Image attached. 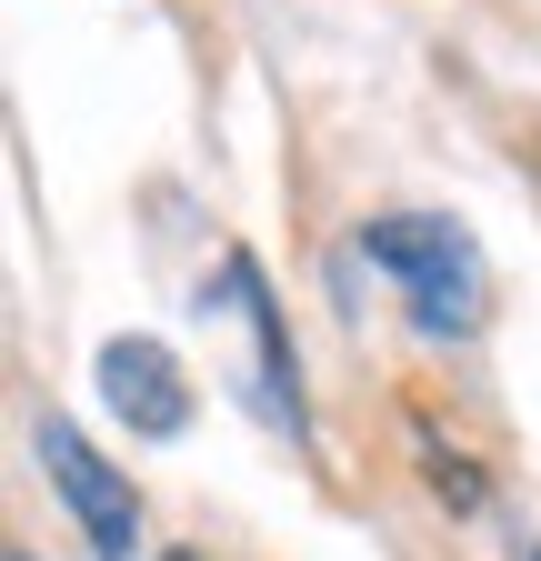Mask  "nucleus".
Masks as SVG:
<instances>
[{"instance_id": "nucleus-1", "label": "nucleus", "mask_w": 541, "mask_h": 561, "mask_svg": "<svg viewBox=\"0 0 541 561\" xmlns=\"http://www.w3.org/2000/svg\"><path fill=\"white\" fill-rule=\"evenodd\" d=\"M361 251L401 280V301H412V321L431 341L482 321V251H471L461 221H441V210H381V221L361 231Z\"/></svg>"}, {"instance_id": "nucleus-5", "label": "nucleus", "mask_w": 541, "mask_h": 561, "mask_svg": "<svg viewBox=\"0 0 541 561\" xmlns=\"http://www.w3.org/2000/svg\"><path fill=\"white\" fill-rule=\"evenodd\" d=\"M161 561H200V551H161Z\"/></svg>"}, {"instance_id": "nucleus-4", "label": "nucleus", "mask_w": 541, "mask_h": 561, "mask_svg": "<svg viewBox=\"0 0 541 561\" xmlns=\"http://www.w3.org/2000/svg\"><path fill=\"white\" fill-rule=\"evenodd\" d=\"M422 471H431V491H441V502H461V512H471V502H482V471H471L461 451H441L431 432H422Z\"/></svg>"}, {"instance_id": "nucleus-3", "label": "nucleus", "mask_w": 541, "mask_h": 561, "mask_svg": "<svg viewBox=\"0 0 541 561\" xmlns=\"http://www.w3.org/2000/svg\"><path fill=\"white\" fill-rule=\"evenodd\" d=\"M101 401H111L141 442L191 432V381H181V362H171L161 341H111V351H101Z\"/></svg>"}, {"instance_id": "nucleus-7", "label": "nucleus", "mask_w": 541, "mask_h": 561, "mask_svg": "<svg viewBox=\"0 0 541 561\" xmlns=\"http://www.w3.org/2000/svg\"><path fill=\"white\" fill-rule=\"evenodd\" d=\"M531 561H541V551H531Z\"/></svg>"}, {"instance_id": "nucleus-6", "label": "nucleus", "mask_w": 541, "mask_h": 561, "mask_svg": "<svg viewBox=\"0 0 541 561\" xmlns=\"http://www.w3.org/2000/svg\"><path fill=\"white\" fill-rule=\"evenodd\" d=\"M11 561H31V551H11Z\"/></svg>"}, {"instance_id": "nucleus-2", "label": "nucleus", "mask_w": 541, "mask_h": 561, "mask_svg": "<svg viewBox=\"0 0 541 561\" xmlns=\"http://www.w3.org/2000/svg\"><path fill=\"white\" fill-rule=\"evenodd\" d=\"M41 471H50L60 502H71V522L91 531V551L101 561H130V541H141V502H130V481L71 432V421H41Z\"/></svg>"}]
</instances>
